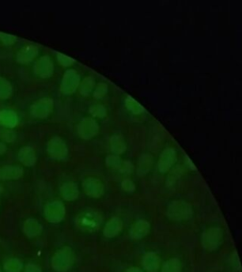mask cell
Masks as SVG:
<instances>
[{
	"label": "cell",
	"instance_id": "obj_1",
	"mask_svg": "<svg viewBox=\"0 0 242 272\" xmlns=\"http://www.w3.org/2000/svg\"><path fill=\"white\" fill-rule=\"evenodd\" d=\"M167 215L172 221H189L193 217V208L184 200H173L168 205Z\"/></svg>",
	"mask_w": 242,
	"mask_h": 272
},
{
	"label": "cell",
	"instance_id": "obj_2",
	"mask_svg": "<svg viewBox=\"0 0 242 272\" xmlns=\"http://www.w3.org/2000/svg\"><path fill=\"white\" fill-rule=\"evenodd\" d=\"M76 224L81 231L92 233L99 228L101 224V217L93 210H87L78 216Z\"/></svg>",
	"mask_w": 242,
	"mask_h": 272
},
{
	"label": "cell",
	"instance_id": "obj_3",
	"mask_svg": "<svg viewBox=\"0 0 242 272\" xmlns=\"http://www.w3.org/2000/svg\"><path fill=\"white\" fill-rule=\"evenodd\" d=\"M223 231L218 227H211L202 233V247L207 251H215L223 241Z\"/></svg>",
	"mask_w": 242,
	"mask_h": 272
},
{
	"label": "cell",
	"instance_id": "obj_4",
	"mask_svg": "<svg viewBox=\"0 0 242 272\" xmlns=\"http://www.w3.org/2000/svg\"><path fill=\"white\" fill-rule=\"evenodd\" d=\"M98 130H99V126L97 122L91 117H85L81 119L77 126L78 134L80 135L81 138L85 140L93 138L98 133Z\"/></svg>",
	"mask_w": 242,
	"mask_h": 272
},
{
	"label": "cell",
	"instance_id": "obj_5",
	"mask_svg": "<svg viewBox=\"0 0 242 272\" xmlns=\"http://www.w3.org/2000/svg\"><path fill=\"white\" fill-rule=\"evenodd\" d=\"M47 151L54 159L62 160L68 156V146L61 137L54 136L47 144Z\"/></svg>",
	"mask_w": 242,
	"mask_h": 272
},
{
	"label": "cell",
	"instance_id": "obj_6",
	"mask_svg": "<svg viewBox=\"0 0 242 272\" xmlns=\"http://www.w3.org/2000/svg\"><path fill=\"white\" fill-rule=\"evenodd\" d=\"M81 84V76L73 69L68 70L62 79L61 89L65 95H71L79 88Z\"/></svg>",
	"mask_w": 242,
	"mask_h": 272
},
{
	"label": "cell",
	"instance_id": "obj_7",
	"mask_svg": "<svg viewBox=\"0 0 242 272\" xmlns=\"http://www.w3.org/2000/svg\"><path fill=\"white\" fill-rule=\"evenodd\" d=\"M53 100L49 98H44L37 100L30 107V114L32 117L44 119L48 117L53 111Z\"/></svg>",
	"mask_w": 242,
	"mask_h": 272
},
{
	"label": "cell",
	"instance_id": "obj_8",
	"mask_svg": "<svg viewBox=\"0 0 242 272\" xmlns=\"http://www.w3.org/2000/svg\"><path fill=\"white\" fill-rule=\"evenodd\" d=\"M73 262V253L70 248L66 247L59 250L52 258V268L57 272L68 270Z\"/></svg>",
	"mask_w": 242,
	"mask_h": 272
},
{
	"label": "cell",
	"instance_id": "obj_9",
	"mask_svg": "<svg viewBox=\"0 0 242 272\" xmlns=\"http://www.w3.org/2000/svg\"><path fill=\"white\" fill-rule=\"evenodd\" d=\"M177 162V153L173 148H167L162 151L157 162L158 171L165 174L169 172Z\"/></svg>",
	"mask_w": 242,
	"mask_h": 272
},
{
	"label": "cell",
	"instance_id": "obj_10",
	"mask_svg": "<svg viewBox=\"0 0 242 272\" xmlns=\"http://www.w3.org/2000/svg\"><path fill=\"white\" fill-rule=\"evenodd\" d=\"M66 215V208L61 201L55 200L47 204L45 208V217L51 223H58L63 221Z\"/></svg>",
	"mask_w": 242,
	"mask_h": 272
},
{
	"label": "cell",
	"instance_id": "obj_11",
	"mask_svg": "<svg viewBox=\"0 0 242 272\" xmlns=\"http://www.w3.org/2000/svg\"><path fill=\"white\" fill-rule=\"evenodd\" d=\"M82 188L85 194L91 198H100L104 194V185L100 180L95 177H88L82 182Z\"/></svg>",
	"mask_w": 242,
	"mask_h": 272
},
{
	"label": "cell",
	"instance_id": "obj_12",
	"mask_svg": "<svg viewBox=\"0 0 242 272\" xmlns=\"http://www.w3.org/2000/svg\"><path fill=\"white\" fill-rule=\"evenodd\" d=\"M35 74L42 78L51 77L54 72V65L48 56H43L36 62L34 66Z\"/></svg>",
	"mask_w": 242,
	"mask_h": 272
},
{
	"label": "cell",
	"instance_id": "obj_13",
	"mask_svg": "<svg viewBox=\"0 0 242 272\" xmlns=\"http://www.w3.org/2000/svg\"><path fill=\"white\" fill-rule=\"evenodd\" d=\"M150 231V224L145 220L136 221L130 230V236L134 240H140L148 235Z\"/></svg>",
	"mask_w": 242,
	"mask_h": 272
},
{
	"label": "cell",
	"instance_id": "obj_14",
	"mask_svg": "<svg viewBox=\"0 0 242 272\" xmlns=\"http://www.w3.org/2000/svg\"><path fill=\"white\" fill-rule=\"evenodd\" d=\"M161 265L160 257L152 251L147 252L142 258V266L147 272H157Z\"/></svg>",
	"mask_w": 242,
	"mask_h": 272
},
{
	"label": "cell",
	"instance_id": "obj_15",
	"mask_svg": "<svg viewBox=\"0 0 242 272\" xmlns=\"http://www.w3.org/2000/svg\"><path fill=\"white\" fill-rule=\"evenodd\" d=\"M123 229V221L118 217L112 218L108 221L103 229V234L107 238L116 237L118 234L121 233Z\"/></svg>",
	"mask_w": 242,
	"mask_h": 272
},
{
	"label": "cell",
	"instance_id": "obj_16",
	"mask_svg": "<svg viewBox=\"0 0 242 272\" xmlns=\"http://www.w3.org/2000/svg\"><path fill=\"white\" fill-rule=\"evenodd\" d=\"M38 52L39 49L36 46L29 45L18 51L16 54V61L19 64H27L38 55Z\"/></svg>",
	"mask_w": 242,
	"mask_h": 272
},
{
	"label": "cell",
	"instance_id": "obj_17",
	"mask_svg": "<svg viewBox=\"0 0 242 272\" xmlns=\"http://www.w3.org/2000/svg\"><path fill=\"white\" fill-rule=\"evenodd\" d=\"M23 175V169L17 166H4L0 168V180H17Z\"/></svg>",
	"mask_w": 242,
	"mask_h": 272
},
{
	"label": "cell",
	"instance_id": "obj_18",
	"mask_svg": "<svg viewBox=\"0 0 242 272\" xmlns=\"http://www.w3.org/2000/svg\"><path fill=\"white\" fill-rule=\"evenodd\" d=\"M18 160L26 167H32L36 163V154L31 147H24L18 152Z\"/></svg>",
	"mask_w": 242,
	"mask_h": 272
},
{
	"label": "cell",
	"instance_id": "obj_19",
	"mask_svg": "<svg viewBox=\"0 0 242 272\" xmlns=\"http://www.w3.org/2000/svg\"><path fill=\"white\" fill-rule=\"evenodd\" d=\"M18 124V117L12 110L0 111V125L6 129H13Z\"/></svg>",
	"mask_w": 242,
	"mask_h": 272
},
{
	"label": "cell",
	"instance_id": "obj_20",
	"mask_svg": "<svg viewBox=\"0 0 242 272\" xmlns=\"http://www.w3.org/2000/svg\"><path fill=\"white\" fill-rule=\"evenodd\" d=\"M110 149L115 155H121L127 149V144L121 134H115L110 138Z\"/></svg>",
	"mask_w": 242,
	"mask_h": 272
},
{
	"label": "cell",
	"instance_id": "obj_21",
	"mask_svg": "<svg viewBox=\"0 0 242 272\" xmlns=\"http://www.w3.org/2000/svg\"><path fill=\"white\" fill-rule=\"evenodd\" d=\"M154 165L153 157L149 154H143L139 157L137 165V175L145 176L151 170Z\"/></svg>",
	"mask_w": 242,
	"mask_h": 272
},
{
	"label": "cell",
	"instance_id": "obj_22",
	"mask_svg": "<svg viewBox=\"0 0 242 272\" xmlns=\"http://www.w3.org/2000/svg\"><path fill=\"white\" fill-rule=\"evenodd\" d=\"M61 193H62V196L63 198L66 199V200H68V201H72V200H75L79 195H80V191H79V188L78 186L73 183V182H68V183H65L62 188H61Z\"/></svg>",
	"mask_w": 242,
	"mask_h": 272
},
{
	"label": "cell",
	"instance_id": "obj_23",
	"mask_svg": "<svg viewBox=\"0 0 242 272\" xmlns=\"http://www.w3.org/2000/svg\"><path fill=\"white\" fill-rule=\"evenodd\" d=\"M23 231L28 237H34L40 234L42 232V225L38 221L33 219H29L25 221L23 226Z\"/></svg>",
	"mask_w": 242,
	"mask_h": 272
},
{
	"label": "cell",
	"instance_id": "obj_24",
	"mask_svg": "<svg viewBox=\"0 0 242 272\" xmlns=\"http://www.w3.org/2000/svg\"><path fill=\"white\" fill-rule=\"evenodd\" d=\"M95 85H96V79L92 76H88L82 80L79 88H80V94L86 97L89 96L94 91Z\"/></svg>",
	"mask_w": 242,
	"mask_h": 272
},
{
	"label": "cell",
	"instance_id": "obj_25",
	"mask_svg": "<svg viewBox=\"0 0 242 272\" xmlns=\"http://www.w3.org/2000/svg\"><path fill=\"white\" fill-rule=\"evenodd\" d=\"M182 266L178 258H170L162 265L161 272H181Z\"/></svg>",
	"mask_w": 242,
	"mask_h": 272
},
{
	"label": "cell",
	"instance_id": "obj_26",
	"mask_svg": "<svg viewBox=\"0 0 242 272\" xmlns=\"http://www.w3.org/2000/svg\"><path fill=\"white\" fill-rule=\"evenodd\" d=\"M125 107L129 112H131L133 115H141L144 113V108L140 103H138L135 99L128 97L125 99Z\"/></svg>",
	"mask_w": 242,
	"mask_h": 272
},
{
	"label": "cell",
	"instance_id": "obj_27",
	"mask_svg": "<svg viewBox=\"0 0 242 272\" xmlns=\"http://www.w3.org/2000/svg\"><path fill=\"white\" fill-rule=\"evenodd\" d=\"M13 94V86L9 80L0 77V99H7Z\"/></svg>",
	"mask_w": 242,
	"mask_h": 272
},
{
	"label": "cell",
	"instance_id": "obj_28",
	"mask_svg": "<svg viewBox=\"0 0 242 272\" xmlns=\"http://www.w3.org/2000/svg\"><path fill=\"white\" fill-rule=\"evenodd\" d=\"M91 116L97 118H105L107 117V109L101 104H94L89 108Z\"/></svg>",
	"mask_w": 242,
	"mask_h": 272
},
{
	"label": "cell",
	"instance_id": "obj_29",
	"mask_svg": "<svg viewBox=\"0 0 242 272\" xmlns=\"http://www.w3.org/2000/svg\"><path fill=\"white\" fill-rule=\"evenodd\" d=\"M105 163H106V166H107L109 169L120 170L121 166H122L123 161L121 160V158L120 156L112 154V155H109L106 157Z\"/></svg>",
	"mask_w": 242,
	"mask_h": 272
},
{
	"label": "cell",
	"instance_id": "obj_30",
	"mask_svg": "<svg viewBox=\"0 0 242 272\" xmlns=\"http://www.w3.org/2000/svg\"><path fill=\"white\" fill-rule=\"evenodd\" d=\"M22 267V263L17 259L8 260L4 265V269L7 272H20Z\"/></svg>",
	"mask_w": 242,
	"mask_h": 272
},
{
	"label": "cell",
	"instance_id": "obj_31",
	"mask_svg": "<svg viewBox=\"0 0 242 272\" xmlns=\"http://www.w3.org/2000/svg\"><path fill=\"white\" fill-rule=\"evenodd\" d=\"M108 93V85L104 82H99L93 91V96L97 99H103Z\"/></svg>",
	"mask_w": 242,
	"mask_h": 272
},
{
	"label": "cell",
	"instance_id": "obj_32",
	"mask_svg": "<svg viewBox=\"0 0 242 272\" xmlns=\"http://www.w3.org/2000/svg\"><path fill=\"white\" fill-rule=\"evenodd\" d=\"M0 138L3 139L5 142L12 143L15 140L16 134L10 129H4L0 130Z\"/></svg>",
	"mask_w": 242,
	"mask_h": 272
},
{
	"label": "cell",
	"instance_id": "obj_33",
	"mask_svg": "<svg viewBox=\"0 0 242 272\" xmlns=\"http://www.w3.org/2000/svg\"><path fill=\"white\" fill-rule=\"evenodd\" d=\"M230 263L232 268L236 271V272H242V264H241V260L240 256L238 254V252L235 250L233 251V253L230 256Z\"/></svg>",
	"mask_w": 242,
	"mask_h": 272
},
{
	"label": "cell",
	"instance_id": "obj_34",
	"mask_svg": "<svg viewBox=\"0 0 242 272\" xmlns=\"http://www.w3.org/2000/svg\"><path fill=\"white\" fill-rule=\"evenodd\" d=\"M57 60H58V63L65 67H68L70 65H73L74 64V59L68 57L67 55H64V54H57Z\"/></svg>",
	"mask_w": 242,
	"mask_h": 272
},
{
	"label": "cell",
	"instance_id": "obj_35",
	"mask_svg": "<svg viewBox=\"0 0 242 272\" xmlns=\"http://www.w3.org/2000/svg\"><path fill=\"white\" fill-rule=\"evenodd\" d=\"M121 188L128 193H133L135 192V184L134 181L131 179H124L121 182Z\"/></svg>",
	"mask_w": 242,
	"mask_h": 272
},
{
	"label": "cell",
	"instance_id": "obj_36",
	"mask_svg": "<svg viewBox=\"0 0 242 272\" xmlns=\"http://www.w3.org/2000/svg\"><path fill=\"white\" fill-rule=\"evenodd\" d=\"M0 41L7 46H12L16 42V37L11 34L0 32Z\"/></svg>",
	"mask_w": 242,
	"mask_h": 272
},
{
	"label": "cell",
	"instance_id": "obj_37",
	"mask_svg": "<svg viewBox=\"0 0 242 272\" xmlns=\"http://www.w3.org/2000/svg\"><path fill=\"white\" fill-rule=\"evenodd\" d=\"M133 169H134V166L130 161H123L122 166L119 171L123 174H130L133 171Z\"/></svg>",
	"mask_w": 242,
	"mask_h": 272
},
{
	"label": "cell",
	"instance_id": "obj_38",
	"mask_svg": "<svg viewBox=\"0 0 242 272\" xmlns=\"http://www.w3.org/2000/svg\"><path fill=\"white\" fill-rule=\"evenodd\" d=\"M25 272H41V269L39 267H37L36 265L29 264L26 267Z\"/></svg>",
	"mask_w": 242,
	"mask_h": 272
},
{
	"label": "cell",
	"instance_id": "obj_39",
	"mask_svg": "<svg viewBox=\"0 0 242 272\" xmlns=\"http://www.w3.org/2000/svg\"><path fill=\"white\" fill-rule=\"evenodd\" d=\"M7 151V147L4 143L0 142V155L4 154Z\"/></svg>",
	"mask_w": 242,
	"mask_h": 272
},
{
	"label": "cell",
	"instance_id": "obj_40",
	"mask_svg": "<svg viewBox=\"0 0 242 272\" xmlns=\"http://www.w3.org/2000/svg\"><path fill=\"white\" fill-rule=\"evenodd\" d=\"M126 272H142V271H141L140 269H138V268H135V267H134V268H130V269H128V270L126 271Z\"/></svg>",
	"mask_w": 242,
	"mask_h": 272
},
{
	"label": "cell",
	"instance_id": "obj_41",
	"mask_svg": "<svg viewBox=\"0 0 242 272\" xmlns=\"http://www.w3.org/2000/svg\"><path fill=\"white\" fill-rule=\"evenodd\" d=\"M2 191H3V188H2V186H1V185H0V193H1V192H2Z\"/></svg>",
	"mask_w": 242,
	"mask_h": 272
},
{
	"label": "cell",
	"instance_id": "obj_42",
	"mask_svg": "<svg viewBox=\"0 0 242 272\" xmlns=\"http://www.w3.org/2000/svg\"><path fill=\"white\" fill-rule=\"evenodd\" d=\"M0 272H1V271H0Z\"/></svg>",
	"mask_w": 242,
	"mask_h": 272
}]
</instances>
